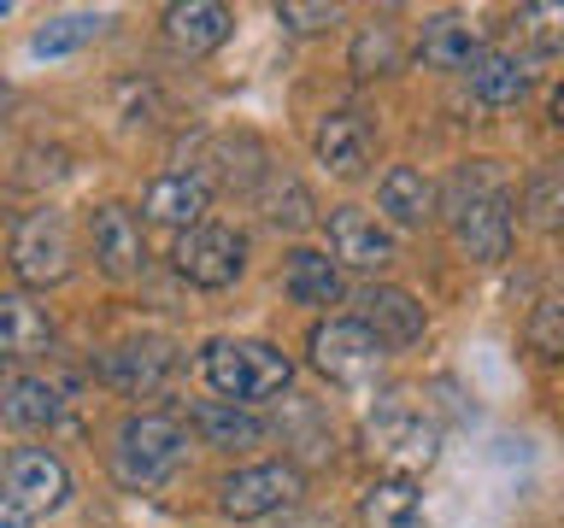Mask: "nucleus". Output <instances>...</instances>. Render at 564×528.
<instances>
[{
	"label": "nucleus",
	"mask_w": 564,
	"mask_h": 528,
	"mask_svg": "<svg viewBox=\"0 0 564 528\" xmlns=\"http://www.w3.org/2000/svg\"><path fill=\"white\" fill-rule=\"evenodd\" d=\"M206 206H212V188H206V176H194V170H171V176H159V183H148V194H141V211L165 229H183V235L206 223Z\"/></svg>",
	"instance_id": "obj_15"
},
{
	"label": "nucleus",
	"mask_w": 564,
	"mask_h": 528,
	"mask_svg": "<svg viewBox=\"0 0 564 528\" xmlns=\"http://www.w3.org/2000/svg\"><path fill=\"white\" fill-rule=\"evenodd\" d=\"M0 411H7L12 429H47V422L59 417V394H53L47 382H35V376H18L7 387V399H0Z\"/></svg>",
	"instance_id": "obj_25"
},
{
	"label": "nucleus",
	"mask_w": 564,
	"mask_h": 528,
	"mask_svg": "<svg viewBox=\"0 0 564 528\" xmlns=\"http://www.w3.org/2000/svg\"><path fill=\"white\" fill-rule=\"evenodd\" d=\"M276 18H282V24H289V30L312 35V30H329L335 18H341V12H335V7H294V0H289V7H276Z\"/></svg>",
	"instance_id": "obj_30"
},
{
	"label": "nucleus",
	"mask_w": 564,
	"mask_h": 528,
	"mask_svg": "<svg viewBox=\"0 0 564 528\" xmlns=\"http://www.w3.org/2000/svg\"><path fill=\"white\" fill-rule=\"evenodd\" d=\"M171 370H176V346L171 341H159V334H141V341H123L112 346L100 359V376L118 387V394H159V387L171 382Z\"/></svg>",
	"instance_id": "obj_11"
},
{
	"label": "nucleus",
	"mask_w": 564,
	"mask_h": 528,
	"mask_svg": "<svg viewBox=\"0 0 564 528\" xmlns=\"http://www.w3.org/2000/svg\"><path fill=\"white\" fill-rule=\"evenodd\" d=\"M482 53H488L482 47V30H476L470 18H458V12L430 18L423 35H417V59L430 65V70H470Z\"/></svg>",
	"instance_id": "obj_17"
},
{
	"label": "nucleus",
	"mask_w": 564,
	"mask_h": 528,
	"mask_svg": "<svg viewBox=\"0 0 564 528\" xmlns=\"http://www.w3.org/2000/svg\"><path fill=\"white\" fill-rule=\"evenodd\" d=\"M312 153L335 176H365L370 153H377V130H370L365 112H324L312 130Z\"/></svg>",
	"instance_id": "obj_12"
},
{
	"label": "nucleus",
	"mask_w": 564,
	"mask_h": 528,
	"mask_svg": "<svg viewBox=\"0 0 564 528\" xmlns=\"http://www.w3.org/2000/svg\"><path fill=\"white\" fill-rule=\"evenodd\" d=\"M423 510V493L412 475H377L365 493H359V522L365 528H412Z\"/></svg>",
	"instance_id": "obj_20"
},
{
	"label": "nucleus",
	"mask_w": 564,
	"mask_h": 528,
	"mask_svg": "<svg viewBox=\"0 0 564 528\" xmlns=\"http://www.w3.org/2000/svg\"><path fill=\"white\" fill-rule=\"evenodd\" d=\"M282 288H289L294 306L329 311V306H341L347 276H341V264H335L329 253H312V246H300V253H289V264H282Z\"/></svg>",
	"instance_id": "obj_18"
},
{
	"label": "nucleus",
	"mask_w": 564,
	"mask_h": 528,
	"mask_svg": "<svg viewBox=\"0 0 564 528\" xmlns=\"http://www.w3.org/2000/svg\"><path fill=\"white\" fill-rule=\"evenodd\" d=\"M365 458L388 475H417L441 458V429L417 405H382L365 417Z\"/></svg>",
	"instance_id": "obj_4"
},
{
	"label": "nucleus",
	"mask_w": 564,
	"mask_h": 528,
	"mask_svg": "<svg viewBox=\"0 0 564 528\" xmlns=\"http://www.w3.org/2000/svg\"><path fill=\"white\" fill-rule=\"evenodd\" d=\"M264 218H271L276 229H300V223L312 218L306 188H300L294 176H271V188H264Z\"/></svg>",
	"instance_id": "obj_28"
},
{
	"label": "nucleus",
	"mask_w": 564,
	"mask_h": 528,
	"mask_svg": "<svg viewBox=\"0 0 564 528\" xmlns=\"http://www.w3.org/2000/svg\"><path fill=\"white\" fill-rule=\"evenodd\" d=\"M206 382L224 394V405H259V399H276L282 387L294 382V364L289 352L271 346V341H212L206 346Z\"/></svg>",
	"instance_id": "obj_1"
},
{
	"label": "nucleus",
	"mask_w": 564,
	"mask_h": 528,
	"mask_svg": "<svg viewBox=\"0 0 564 528\" xmlns=\"http://www.w3.org/2000/svg\"><path fill=\"white\" fill-rule=\"evenodd\" d=\"M359 323L377 334L382 346H412V341H423V329H430V311H423L405 288H394V282H377V288L359 294Z\"/></svg>",
	"instance_id": "obj_13"
},
{
	"label": "nucleus",
	"mask_w": 564,
	"mask_h": 528,
	"mask_svg": "<svg viewBox=\"0 0 564 528\" xmlns=\"http://www.w3.org/2000/svg\"><path fill=\"white\" fill-rule=\"evenodd\" d=\"M405 65V47H400V24H388V18H377V24L359 30V42H352V70L370 82V77H394V70Z\"/></svg>",
	"instance_id": "obj_24"
},
{
	"label": "nucleus",
	"mask_w": 564,
	"mask_h": 528,
	"mask_svg": "<svg viewBox=\"0 0 564 528\" xmlns=\"http://www.w3.org/2000/svg\"><path fill=\"white\" fill-rule=\"evenodd\" d=\"M300 499V470L294 464H247V470H229L218 482V505L224 517L236 522H259L271 510L294 505Z\"/></svg>",
	"instance_id": "obj_7"
},
{
	"label": "nucleus",
	"mask_w": 564,
	"mask_h": 528,
	"mask_svg": "<svg viewBox=\"0 0 564 528\" xmlns=\"http://www.w3.org/2000/svg\"><path fill=\"white\" fill-rule=\"evenodd\" d=\"M529 346H535L541 359L564 364V294H553V299L535 306V317H529Z\"/></svg>",
	"instance_id": "obj_29"
},
{
	"label": "nucleus",
	"mask_w": 564,
	"mask_h": 528,
	"mask_svg": "<svg viewBox=\"0 0 564 528\" xmlns=\"http://www.w3.org/2000/svg\"><path fill=\"white\" fill-rule=\"evenodd\" d=\"M176 271L194 288H229L247 271V241L229 223H200L188 235H176Z\"/></svg>",
	"instance_id": "obj_8"
},
{
	"label": "nucleus",
	"mask_w": 564,
	"mask_h": 528,
	"mask_svg": "<svg viewBox=\"0 0 564 528\" xmlns=\"http://www.w3.org/2000/svg\"><path fill=\"white\" fill-rule=\"evenodd\" d=\"M194 429H200L206 447H224V452H247L264 440V422L253 411H241V405H224V399L194 405Z\"/></svg>",
	"instance_id": "obj_21"
},
{
	"label": "nucleus",
	"mask_w": 564,
	"mask_h": 528,
	"mask_svg": "<svg viewBox=\"0 0 564 528\" xmlns=\"http://www.w3.org/2000/svg\"><path fill=\"white\" fill-rule=\"evenodd\" d=\"M88 246H95V264L106 276H135L148 246H141V218L130 206H100L95 223H88Z\"/></svg>",
	"instance_id": "obj_14"
},
{
	"label": "nucleus",
	"mask_w": 564,
	"mask_h": 528,
	"mask_svg": "<svg viewBox=\"0 0 564 528\" xmlns=\"http://www.w3.org/2000/svg\"><path fill=\"white\" fill-rule=\"evenodd\" d=\"M453 241L476 264H500L511 253V194L488 170H465L453 188Z\"/></svg>",
	"instance_id": "obj_2"
},
{
	"label": "nucleus",
	"mask_w": 564,
	"mask_h": 528,
	"mask_svg": "<svg viewBox=\"0 0 564 528\" xmlns=\"http://www.w3.org/2000/svg\"><path fill=\"white\" fill-rule=\"evenodd\" d=\"M0 493H7L24 517H53V510L70 499V475L47 447H18L7 458V487Z\"/></svg>",
	"instance_id": "obj_9"
},
{
	"label": "nucleus",
	"mask_w": 564,
	"mask_h": 528,
	"mask_svg": "<svg viewBox=\"0 0 564 528\" xmlns=\"http://www.w3.org/2000/svg\"><path fill=\"white\" fill-rule=\"evenodd\" d=\"M53 341V323L42 306H30L24 294H0V346L7 352H42Z\"/></svg>",
	"instance_id": "obj_23"
},
{
	"label": "nucleus",
	"mask_w": 564,
	"mask_h": 528,
	"mask_svg": "<svg viewBox=\"0 0 564 528\" xmlns=\"http://www.w3.org/2000/svg\"><path fill=\"white\" fill-rule=\"evenodd\" d=\"M0 528H30V517L7 499V493H0Z\"/></svg>",
	"instance_id": "obj_31"
},
{
	"label": "nucleus",
	"mask_w": 564,
	"mask_h": 528,
	"mask_svg": "<svg viewBox=\"0 0 564 528\" xmlns=\"http://www.w3.org/2000/svg\"><path fill=\"white\" fill-rule=\"evenodd\" d=\"M70 264H77V241H70L65 211L42 206V211H30V218L12 229V271H18V282L53 288V282L70 276Z\"/></svg>",
	"instance_id": "obj_6"
},
{
	"label": "nucleus",
	"mask_w": 564,
	"mask_h": 528,
	"mask_svg": "<svg viewBox=\"0 0 564 528\" xmlns=\"http://www.w3.org/2000/svg\"><path fill=\"white\" fill-rule=\"evenodd\" d=\"M188 458V429L176 417H159V411H141V417H123L118 429V447H112V475L123 487H159L183 470Z\"/></svg>",
	"instance_id": "obj_3"
},
{
	"label": "nucleus",
	"mask_w": 564,
	"mask_h": 528,
	"mask_svg": "<svg viewBox=\"0 0 564 528\" xmlns=\"http://www.w3.org/2000/svg\"><path fill=\"white\" fill-rule=\"evenodd\" d=\"M229 30H236V18H229V7H218V0H183V7H165V42L176 53H188V59L224 47Z\"/></svg>",
	"instance_id": "obj_16"
},
{
	"label": "nucleus",
	"mask_w": 564,
	"mask_h": 528,
	"mask_svg": "<svg viewBox=\"0 0 564 528\" xmlns=\"http://www.w3.org/2000/svg\"><path fill=\"white\" fill-rule=\"evenodd\" d=\"M470 88L482 106H518L529 95V70L511 59V53H482V59L470 65Z\"/></svg>",
	"instance_id": "obj_22"
},
{
	"label": "nucleus",
	"mask_w": 564,
	"mask_h": 528,
	"mask_svg": "<svg viewBox=\"0 0 564 528\" xmlns=\"http://www.w3.org/2000/svg\"><path fill=\"white\" fill-rule=\"evenodd\" d=\"M511 30L523 35L535 53H564V0H535L511 18Z\"/></svg>",
	"instance_id": "obj_26"
},
{
	"label": "nucleus",
	"mask_w": 564,
	"mask_h": 528,
	"mask_svg": "<svg viewBox=\"0 0 564 528\" xmlns=\"http://www.w3.org/2000/svg\"><path fill=\"white\" fill-rule=\"evenodd\" d=\"M553 130H564V82L553 88Z\"/></svg>",
	"instance_id": "obj_32"
},
{
	"label": "nucleus",
	"mask_w": 564,
	"mask_h": 528,
	"mask_svg": "<svg viewBox=\"0 0 564 528\" xmlns=\"http://www.w3.org/2000/svg\"><path fill=\"white\" fill-rule=\"evenodd\" d=\"M377 206H382L388 223L423 229L435 218V183L417 165H394V170H382V183H377Z\"/></svg>",
	"instance_id": "obj_19"
},
{
	"label": "nucleus",
	"mask_w": 564,
	"mask_h": 528,
	"mask_svg": "<svg viewBox=\"0 0 564 528\" xmlns=\"http://www.w3.org/2000/svg\"><path fill=\"white\" fill-rule=\"evenodd\" d=\"M100 24L106 18H95V12H70V18H53L47 30H35V53H42V59H53V53H70V47H83V42H95L100 35Z\"/></svg>",
	"instance_id": "obj_27"
},
{
	"label": "nucleus",
	"mask_w": 564,
	"mask_h": 528,
	"mask_svg": "<svg viewBox=\"0 0 564 528\" xmlns=\"http://www.w3.org/2000/svg\"><path fill=\"white\" fill-rule=\"evenodd\" d=\"M306 346H312L317 376L335 382V387H370L388 364V346L359 323V317H329V323H317Z\"/></svg>",
	"instance_id": "obj_5"
},
{
	"label": "nucleus",
	"mask_w": 564,
	"mask_h": 528,
	"mask_svg": "<svg viewBox=\"0 0 564 528\" xmlns=\"http://www.w3.org/2000/svg\"><path fill=\"white\" fill-rule=\"evenodd\" d=\"M329 258L347 264V271H388L394 264V235L365 206H335L329 211Z\"/></svg>",
	"instance_id": "obj_10"
}]
</instances>
